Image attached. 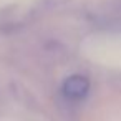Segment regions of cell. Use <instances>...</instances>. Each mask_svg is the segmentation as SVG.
<instances>
[{
    "label": "cell",
    "instance_id": "1",
    "mask_svg": "<svg viewBox=\"0 0 121 121\" xmlns=\"http://www.w3.org/2000/svg\"><path fill=\"white\" fill-rule=\"evenodd\" d=\"M88 90H90V81H88V78H85L81 75L70 76L63 83V93L71 99H81L83 96H86Z\"/></svg>",
    "mask_w": 121,
    "mask_h": 121
}]
</instances>
